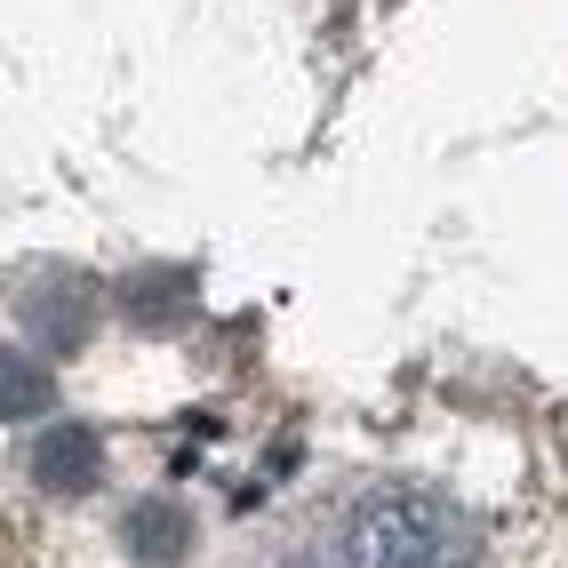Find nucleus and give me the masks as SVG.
Here are the masks:
<instances>
[{
  "label": "nucleus",
  "mask_w": 568,
  "mask_h": 568,
  "mask_svg": "<svg viewBox=\"0 0 568 568\" xmlns=\"http://www.w3.org/2000/svg\"><path fill=\"white\" fill-rule=\"evenodd\" d=\"M121 537H129V552H136V560L169 568V560H184V545H193V520H184L169 497H144V505L121 520Z\"/></svg>",
  "instance_id": "nucleus-3"
},
{
  "label": "nucleus",
  "mask_w": 568,
  "mask_h": 568,
  "mask_svg": "<svg viewBox=\"0 0 568 568\" xmlns=\"http://www.w3.org/2000/svg\"><path fill=\"white\" fill-rule=\"evenodd\" d=\"M465 552H473V520L425 488H385L345 528V568H457Z\"/></svg>",
  "instance_id": "nucleus-1"
},
{
  "label": "nucleus",
  "mask_w": 568,
  "mask_h": 568,
  "mask_svg": "<svg viewBox=\"0 0 568 568\" xmlns=\"http://www.w3.org/2000/svg\"><path fill=\"white\" fill-rule=\"evenodd\" d=\"M41 400H49V376L32 361H9V416H41Z\"/></svg>",
  "instance_id": "nucleus-4"
},
{
  "label": "nucleus",
  "mask_w": 568,
  "mask_h": 568,
  "mask_svg": "<svg viewBox=\"0 0 568 568\" xmlns=\"http://www.w3.org/2000/svg\"><path fill=\"white\" fill-rule=\"evenodd\" d=\"M97 473H104V448H97L89 425H49L41 448H32V480H41L49 497H89Z\"/></svg>",
  "instance_id": "nucleus-2"
}]
</instances>
